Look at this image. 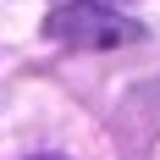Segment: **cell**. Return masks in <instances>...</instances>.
<instances>
[{"instance_id":"6da1fadb","label":"cell","mask_w":160,"mask_h":160,"mask_svg":"<svg viewBox=\"0 0 160 160\" xmlns=\"http://www.w3.org/2000/svg\"><path fill=\"white\" fill-rule=\"evenodd\" d=\"M44 33L78 50H116V44H138L144 22L122 17L116 6H99V0H72V6H55L44 17Z\"/></svg>"}]
</instances>
